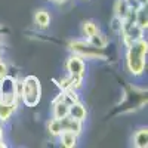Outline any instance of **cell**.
Returning <instances> with one entry per match:
<instances>
[{
	"label": "cell",
	"mask_w": 148,
	"mask_h": 148,
	"mask_svg": "<svg viewBox=\"0 0 148 148\" xmlns=\"http://www.w3.org/2000/svg\"><path fill=\"white\" fill-rule=\"evenodd\" d=\"M147 52H148V43L145 39L138 40L127 47L126 52V67L127 71L135 77H139L145 73L147 68Z\"/></svg>",
	"instance_id": "6da1fadb"
},
{
	"label": "cell",
	"mask_w": 148,
	"mask_h": 148,
	"mask_svg": "<svg viewBox=\"0 0 148 148\" xmlns=\"http://www.w3.org/2000/svg\"><path fill=\"white\" fill-rule=\"evenodd\" d=\"M19 98L27 107L33 108L40 102L42 98V84L36 76L25 77L19 84Z\"/></svg>",
	"instance_id": "7a4b0ae2"
},
{
	"label": "cell",
	"mask_w": 148,
	"mask_h": 148,
	"mask_svg": "<svg viewBox=\"0 0 148 148\" xmlns=\"http://www.w3.org/2000/svg\"><path fill=\"white\" fill-rule=\"evenodd\" d=\"M68 49L74 55H79L83 59H105V56H107L104 49L92 46L84 39L83 40H71L68 43Z\"/></svg>",
	"instance_id": "3957f363"
},
{
	"label": "cell",
	"mask_w": 148,
	"mask_h": 148,
	"mask_svg": "<svg viewBox=\"0 0 148 148\" xmlns=\"http://www.w3.org/2000/svg\"><path fill=\"white\" fill-rule=\"evenodd\" d=\"M18 80L10 76H5L0 79V102L18 104Z\"/></svg>",
	"instance_id": "277c9868"
},
{
	"label": "cell",
	"mask_w": 148,
	"mask_h": 148,
	"mask_svg": "<svg viewBox=\"0 0 148 148\" xmlns=\"http://www.w3.org/2000/svg\"><path fill=\"white\" fill-rule=\"evenodd\" d=\"M65 68L68 71V76L71 77H79V79H83L84 74H86V64L82 56L79 55H71L67 62H65Z\"/></svg>",
	"instance_id": "5b68a950"
},
{
	"label": "cell",
	"mask_w": 148,
	"mask_h": 148,
	"mask_svg": "<svg viewBox=\"0 0 148 148\" xmlns=\"http://www.w3.org/2000/svg\"><path fill=\"white\" fill-rule=\"evenodd\" d=\"M144 31L139 25H136V24H133V25L127 27V28H123L121 30V37H123V45H125L126 47H129L130 45L136 43L138 40L144 39Z\"/></svg>",
	"instance_id": "8992f818"
},
{
	"label": "cell",
	"mask_w": 148,
	"mask_h": 148,
	"mask_svg": "<svg viewBox=\"0 0 148 148\" xmlns=\"http://www.w3.org/2000/svg\"><path fill=\"white\" fill-rule=\"evenodd\" d=\"M53 117L55 119H64V117H67L68 116V108H70V105L68 104H65L64 101H62V98H61V93L53 99Z\"/></svg>",
	"instance_id": "52a82bcc"
},
{
	"label": "cell",
	"mask_w": 148,
	"mask_h": 148,
	"mask_svg": "<svg viewBox=\"0 0 148 148\" xmlns=\"http://www.w3.org/2000/svg\"><path fill=\"white\" fill-rule=\"evenodd\" d=\"M68 116L74 120H79V121H84L86 120V116H88V111H86V107L83 104H80L79 101L74 102L70 105L68 108Z\"/></svg>",
	"instance_id": "ba28073f"
},
{
	"label": "cell",
	"mask_w": 148,
	"mask_h": 148,
	"mask_svg": "<svg viewBox=\"0 0 148 148\" xmlns=\"http://www.w3.org/2000/svg\"><path fill=\"white\" fill-rule=\"evenodd\" d=\"M59 121H61V127H62V130H70L73 133H76L77 136L82 133V121L74 120L70 116H67L64 119H59Z\"/></svg>",
	"instance_id": "9c48e42d"
},
{
	"label": "cell",
	"mask_w": 148,
	"mask_h": 148,
	"mask_svg": "<svg viewBox=\"0 0 148 148\" xmlns=\"http://www.w3.org/2000/svg\"><path fill=\"white\" fill-rule=\"evenodd\" d=\"M51 24V15L46 9H39L34 14V25L40 30H45Z\"/></svg>",
	"instance_id": "30bf717a"
},
{
	"label": "cell",
	"mask_w": 148,
	"mask_h": 148,
	"mask_svg": "<svg viewBox=\"0 0 148 148\" xmlns=\"http://www.w3.org/2000/svg\"><path fill=\"white\" fill-rule=\"evenodd\" d=\"M58 136H59L61 145L65 147V148H74L77 145V135L70 132V130H62Z\"/></svg>",
	"instance_id": "8fae6325"
},
{
	"label": "cell",
	"mask_w": 148,
	"mask_h": 148,
	"mask_svg": "<svg viewBox=\"0 0 148 148\" xmlns=\"http://www.w3.org/2000/svg\"><path fill=\"white\" fill-rule=\"evenodd\" d=\"M133 145L136 148H147L148 145V129L141 127L133 135Z\"/></svg>",
	"instance_id": "7c38bea8"
},
{
	"label": "cell",
	"mask_w": 148,
	"mask_h": 148,
	"mask_svg": "<svg viewBox=\"0 0 148 148\" xmlns=\"http://www.w3.org/2000/svg\"><path fill=\"white\" fill-rule=\"evenodd\" d=\"M130 12H132V9L129 6L127 0H117V2H116V5H114V15L116 16L125 19Z\"/></svg>",
	"instance_id": "4fadbf2b"
},
{
	"label": "cell",
	"mask_w": 148,
	"mask_h": 148,
	"mask_svg": "<svg viewBox=\"0 0 148 148\" xmlns=\"http://www.w3.org/2000/svg\"><path fill=\"white\" fill-rule=\"evenodd\" d=\"M88 42H89L92 46L99 47V49H105L107 45H108V39L105 37V34H102V33H99V31H96L93 36H90L89 39H88Z\"/></svg>",
	"instance_id": "5bb4252c"
},
{
	"label": "cell",
	"mask_w": 148,
	"mask_h": 148,
	"mask_svg": "<svg viewBox=\"0 0 148 148\" xmlns=\"http://www.w3.org/2000/svg\"><path fill=\"white\" fill-rule=\"evenodd\" d=\"M135 21H136V25H139L142 30H147L148 28L147 6H141L139 9H136V12H135Z\"/></svg>",
	"instance_id": "9a60e30c"
},
{
	"label": "cell",
	"mask_w": 148,
	"mask_h": 148,
	"mask_svg": "<svg viewBox=\"0 0 148 148\" xmlns=\"http://www.w3.org/2000/svg\"><path fill=\"white\" fill-rule=\"evenodd\" d=\"M96 31H99V28H98V24L95 21H84L82 24V36L84 37V40H88Z\"/></svg>",
	"instance_id": "2e32d148"
},
{
	"label": "cell",
	"mask_w": 148,
	"mask_h": 148,
	"mask_svg": "<svg viewBox=\"0 0 148 148\" xmlns=\"http://www.w3.org/2000/svg\"><path fill=\"white\" fill-rule=\"evenodd\" d=\"M16 105L18 104H0V121H8L12 117V114L15 113Z\"/></svg>",
	"instance_id": "e0dca14e"
},
{
	"label": "cell",
	"mask_w": 148,
	"mask_h": 148,
	"mask_svg": "<svg viewBox=\"0 0 148 148\" xmlns=\"http://www.w3.org/2000/svg\"><path fill=\"white\" fill-rule=\"evenodd\" d=\"M47 130H49V133H51V135H53V136H58V135L62 132L59 119H55V117H53L51 121H49V123H47Z\"/></svg>",
	"instance_id": "ac0fdd59"
},
{
	"label": "cell",
	"mask_w": 148,
	"mask_h": 148,
	"mask_svg": "<svg viewBox=\"0 0 148 148\" xmlns=\"http://www.w3.org/2000/svg\"><path fill=\"white\" fill-rule=\"evenodd\" d=\"M110 28L113 30V33L120 34V33H121V30H123V19L114 15V18L111 19V22H110Z\"/></svg>",
	"instance_id": "d6986e66"
},
{
	"label": "cell",
	"mask_w": 148,
	"mask_h": 148,
	"mask_svg": "<svg viewBox=\"0 0 148 148\" xmlns=\"http://www.w3.org/2000/svg\"><path fill=\"white\" fill-rule=\"evenodd\" d=\"M5 76H8V65L0 59V79L5 77Z\"/></svg>",
	"instance_id": "ffe728a7"
},
{
	"label": "cell",
	"mask_w": 148,
	"mask_h": 148,
	"mask_svg": "<svg viewBox=\"0 0 148 148\" xmlns=\"http://www.w3.org/2000/svg\"><path fill=\"white\" fill-rule=\"evenodd\" d=\"M3 136H5V132H3V126H0V147H6V144L3 142Z\"/></svg>",
	"instance_id": "44dd1931"
},
{
	"label": "cell",
	"mask_w": 148,
	"mask_h": 148,
	"mask_svg": "<svg viewBox=\"0 0 148 148\" xmlns=\"http://www.w3.org/2000/svg\"><path fill=\"white\" fill-rule=\"evenodd\" d=\"M5 34H8V28H6L5 25H2V24H0V37L5 36Z\"/></svg>",
	"instance_id": "7402d4cb"
},
{
	"label": "cell",
	"mask_w": 148,
	"mask_h": 148,
	"mask_svg": "<svg viewBox=\"0 0 148 148\" xmlns=\"http://www.w3.org/2000/svg\"><path fill=\"white\" fill-rule=\"evenodd\" d=\"M49 2H52V3H55V5H64V3L68 2V0H49Z\"/></svg>",
	"instance_id": "603a6c76"
},
{
	"label": "cell",
	"mask_w": 148,
	"mask_h": 148,
	"mask_svg": "<svg viewBox=\"0 0 148 148\" xmlns=\"http://www.w3.org/2000/svg\"><path fill=\"white\" fill-rule=\"evenodd\" d=\"M139 2V5H142V6H147V0H138Z\"/></svg>",
	"instance_id": "cb8c5ba5"
},
{
	"label": "cell",
	"mask_w": 148,
	"mask_h": 148,
	"mask_svg": "<svg viewBox=\"0 0 148 148\" xmlns=\"http://www.w3.org/2000/svg\"><path fill=\"white\" fill-rule=\"evenodd\" d=\"M0 55H2V51H0Z\"/></svg>",
	"instance_id": "d4e9b609"
},
{
	"label": "cell",
	"mask_w": 148,
	"mask_h": 148,
	"mask_svg": "<svg viewBox=\"0 0 148 148\" xmlns=\"http://www.w3.org/2000/svg\"><path fill=\"white\" fill-rule=\"evenodd\" d=\"M0 104H2V102H0Z\"/></svg>",
	"instance_id": "484cf974"
}]
</instances>
